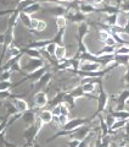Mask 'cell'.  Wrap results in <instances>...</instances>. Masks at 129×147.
<instances>
[{
    "mask_svg": "<svg viewBox=\"0 0 129 147\" xmlns=\"http://www.w3.org/2000/svg\"><path fill=\"white\" fill-rule=\"evenodd\" d=\"M101 66L100 63H94V61H85L84 63H80V69L84 72H95L98 71Z\"/></svg>",
    "mask_w": 129,
    "mask_h": 147,
    "instance_id": "obj_1",
    "label": "cell"
},
{
    "mask_svg": "<svg viewBox=\"0 0 129 147\" xmlns=\"http://www.w3.org/2000/svg\"><path fill=\"white\" fill-rule=\"evenodd\" d=\"M83 124H84L83 119H73V120H68V123L63 127L66 131H72V130H76V129L80 127V125H83Z\"/></svg>",
    "mask_w": 129,
    "mask_h": 147,
    "instance_id": "obj_2",
    "label": "cell"
},
{
    "mask_svg": "<svg viewBox=\"0 0 129 147\" xmlns=\"http://www.w3.org/2000/svg\"><path fill=\"white\" fill-rule=\"evenodd\" d=\"M35 104L37 107H44L48 104V97L44 92H38L35 94Z\"/></svg>",
    "mask_w": 129,
    "mask_h": 147,
    "instance_id": "obj_3",
    "label": "cell"
},
{
    "mask_svg": "<svg viewBox=\"0 0 129 147\" xmlns=\"http://www.w3.org/2000/svg\"><path fill=\"white\" fill-rule=\"evenodd\" d=\"M39 118L43 120L44 124H49V123H51L53 121V112L51 110H43L40 114H39Z\"/></svg>",
    "mask_w": 129,
    "mask_h": 147,
    "instance_id": "obj_4",
    "label": "cell"
},
{
    "mask_svg": "<svg viewBox=\"0 0 129 147\" xmlns=\"http://www.w3.org/2000/svg\"><path fill=\"white\" fill-rule=\"evenodd\" d=\"M13 104L16 105L17 112H20V113H25V112L28 110V104H27V102L23 99H16Z\"/></svg>",
    "mask_w": 129,
    "mask_h": 147,
    "instance_id": "obj_5",
    "label": "cell"
},
{
    "mask_svg": "<svg viewBox=\"0 0 129 147\" xmlns=\"http://www.w3.org/2000/svg\"><path fill=\"white\" fill-rule=\"evenodd\" d=\"M66 57V48L63 47V45H59L56 47V50H55V58L57 59V60H62Z\"/></svg>",
    "mask_w": 129,
    "mask_h": 147,
    "instance_id": "obj_6",
    "label": "cell"
},
{
    "mask_svg": "<svg viewBox=\"0 0 129 147\" xmlns=\"http://www.w3.org/2000/svg\"><path fill=\"white\" fill-rule=\"evenodd\" d=\"M18 17H20V20L22 21V24H23L26 27H28V28H31V22H32V18H31V15H28V13L26 12H20V15H18Z\"/></svg>",
    "mask_w": 129,
    "mask_h": 147,
    "instance_id": "obj_7",
    "label": "cell"
},
{
    "mask_svg": "<svg viewBox=\"0 0 129 147\" xmlns=\"http://www.w3.org/2000/svg\"><path fill=\"white\" fill-rule=\"evenodd\" d=\"M106 104H107V96H106L104 92H101L100 96H99V110H104Z\"/></svg>",
    "mask_w": 129,
    "mask_h": 147,
    "instance_id": "obj_8",
    "label": "cell"
},
{
    "mask_svg": "<svg viewBox=\"0 0 129 147\" xmlns=\"http://www.w3.org/2000/svg\"><path fill=\"white\" fill-rule=\"evenodd\" d=\"M44 69L43 67H40V69H38L37 71H34V72H32L31 75H29V79H32L33 81H39L40 79H41V76L44 75Z\"/></svg>",
    "mask_w": 129,
    "mask_h": 147,
    "instance_id": "obj_9",
    "label": "cell"
},
{
    "mask_svg": "<svg viewBox=\"0 0 129 147\" xmlns=\"http://www.w3.org/2000/svg\"><path fill=\"white\" fill-rule=\"evenodd\" d=\"M39 9H40V5L38 3H34V4H32V5H29L28 7H26L25 10H23V12H26V13H28V15H32V13H34V12H37V11H39Z\"/></svg>",
    "mask_w": 129,
    "mask_h": 147,
    "instance_id": "obj_10",
    "label": "cell"
},
{
    "mask_svg": "<svg viewBox=\"0 0 129 147\" xmlns=\"http://www.w3.org/2000/svg\"><path fill=\"white\" fill-rule=\"evenodd\" d=\"M126 124H127L126 120H122V119H116V121H114L113 125L111 126V130H113V131L119 130V129H122V127L126 126Z\"/></svg>",
    "mask_w": 129,
    "mask_h": 147,
    "instance_id": "obj_11",
    "label": "cell"
},
{
    "mask_svg": "<svg viewBox=\"0 0 129 147\" xmlns=\"http://www.w3.org/2000/svg\"><path fill=\"white\" fill-rule=\"evenodd\" d=\"M82 88L84 91V93H91V92L95 91V84H93V82H86V84H83Z\"/></svg>",
    "mask_w": 129,
    "mask_h": 147,
    "instance_id": "obj_12",
    "label": "cell"
},
{
    "mask_svg": "<svg viewBox=\"0 0 129 147\" xmlns=\"http://www.w3.org/2000/svg\"><path fill=\"white\" fill-rule=\"evenodd\" d=\"M114 61H117L119 64H128L129 63V55L116 54V57H114Z\"/></svg>",
    "mask_w": 129,
    "mask_h": 147,
    "instance_id": "obj_13",
    "label": "cell"
},
{
    "mask_svg": "<svg viewBox=\"0 0 129 147\" xmlns=\"http://www.w3.org/2000/svg\"><path fill=\"white\" fill-rule=\"evenodd\" d=\"M56 47H57V44L55 42H50L49 44H47V47H45V52H47L49 55H55Z\"/></svg>",
    "mask_w": 129,
    "mask_h": 147,
    "instance_id": "obj_14",
    "label": "cell"
},
{
    "mask_svg": "<svg viewBox=\"0 0 129 147\" xmlns=\"http://www.w3.org/2000/svg\"><path fill=\"white\" fill-rule=\"evenodd\" d=\"M113 117L116 119H122V120H127L129 118V113L128 112H124V110H117L116 113L113 114Z\"/></svg>",
    "mask_w": 129,
    "mask_h": 147,
    "instance_id": "obj_15",
    "label": "cell"
},
{
    "mask_svg": "<svg viewBox=\"0 0 129 147\" xmlns=\"http://www.w3.org/2000/svg\"><path fill=\"white\" fill-rule=\"evenodd\" d=\"M56 26L60 30L64 28V27H66V18H64L63 16H57L56 17Z\"/></svg>",
    "mask_w": 129,
    "mask_h": 147,
    "instance_id": "obj_16",
    "label": "cell"
},
{
    "mask_svg": "<svg viewBox=\"0 0 129 147\" xmlns=\"http://www.w3.org/2000/svg\"><path fill=\"white\" fill-rule=\"evenodd\" d=\"M116 53V50H114V47H110V45H105L102 48V50L100 52V55H105V54H113Z\"/></svg>",
    "mask_w": 129,
    "mask_h": 147,
    "instance_id": "obj_17",
    "label": "cell"
},
{
    "mask_svg": "<svg viewBox=\"0 0 129 147\" xmlns=\"http://www.w3.org/2000/svg\"><path fill=\"white\" fill-rule=\"evenodd\" d=\"M23 119H25L26 123H32L35 118H34V114L33 113L29 112V110H27V112H25V114H23Z\"/></svg>",
    "mask_w": 129,
    "mask_h": 147,
    "instance_id": "obj_18",
    "label": "cell"
},
{
    "mask_svg": "<svg viewBox=\"0 0 129 147\" xmlns=\"http://www.w3.org/2000/svg\"><path fill=\"white\" fill-rule=\"evenodd\" d=\"M116 54H122V55H129V47L127 45H122L116 50Z\"/></svg>",
    "mask_w": 129,
    "mask_h": 147,
    "instance_id": "obj_19",
    "label": "cell"
},
{
    "mask_svg": "<svg viewBox=\"0 0 129 147\" xmlns=\"http://www.w3.org/2000/svg\"><path fill=\"white\" fill-rule=\"evenodd\" d=\"M26 53L28 54L29 57L34 58V59L40 57V54H39V50H38V49H35V50H34V49H27V50H26Z\"/></svg>",
    "mask_w": 129,
    "mask_h": 147,
    "instance_id": "obj_20",
    "label": "cell"
},
{
    "mask_svg": "<svg viewBox=\"0 0 129 147\" xmlns=\"http://www.w3.org/2000/svg\"><path fill=\"white\" fill-rule=\"evenodd\" d=\"M116 43L117 42H116V39H114V37L112 34L105 40V45H110V47H116Z\"/></svg>",
    "mask_w": 129,
    "mask_h": 147,
    "instance_id": "obj_21",
    "label": "cell"
},
{
    "mask_svg": "<svg viewBox=\"0 0 129 147\" xmlns=\"http://www.w3.org/2000/svg\"><path fill=\"white\" fill-rule=\"evenodd\" d=\"M50 74H45V75H43L41 76V79L39 80V85L40 86H44V85H47L48 82H49V80H50Z\"/></svg>",
    "mask_w": 129,
    "mask_h": 147,
    "instance_id": "obj_22",
    "label": "cell"
},
{
    "mask_svg": "<svg viewBox=\"0 0 129 147\" xmlns=\"http://www.w3.org/2000/svg\"><path fill=\"white\" fill-rule=\"evenodd\" d=\"M80 10L84 13H89V12H93L95 9L93 5H83V6H80Z\"/></svg>",
    "mask_w": 129,
    "mask_h": 147,
    "instance_id": "obj_23",
    "label": "cell"
},
{
    "mask_svg": "<svg viewBox=\"0 0 129 147\" xmlns=\"http://www.w3.org/2000/svg\"><path fill=\"white\" fill-rule=\"evenodd\" d=\"M45 28H47V22L43 21V20H39L38 26H37V30H35V31H38V32H43V31H45Z\"/></svg>",
    "mask_w": 129,
    "mask_h": 147,
    "instance_id": "obj_24",
    "label": "cell"
},
{
    "mask_svg": "<svg viewBox=\"0 0 129 147\" xmlns=\"http://www.w3.org/2000/svg\"><path fill=\"white\" fill-rule=\"evenodd\" d=\"M110 36H111V33H110L108 31H100V33H99L100 39H101V40H104V42H105V40L108 38Z\"/></svg>",
    "mask_w": 129,
    "mask_h": 147,
    "instance_id": "obj_25",
    "label": "cell"
},
{
    "mask_svg": "<svg viewBox=\"0 0 129 147\" xmlns=\"http://www.w3.org/2000/svg\"><path fill=\"white\" fill-rule=\"evenodd\" d=\"M11 84L9 81H1L0 82V91H7L9 88H10Z\"/></svg>",
    "mask_w": 129,
    "mask_h": 147,
    "instance_id": "obj_26",
    "label": "cell"
},
{
    "mask_svg": "<svg viewBox=\"0 0 129 147\" xmlns=\"http://www.w3.org/2000/svg\"><path fill=\"white\" fill-rule=\"evenodd\" d=\"M83 93H84V91H83V88H82V87H78V88H76L74 91L72 92L71 94H72L74 98H76V97H80V96H82Z\"/></svg>",
    "mask_w": 129,
    "mask_h": 147,
    "instance_id": "obj_27",
    "label": "cell"
},
{
    "mask_svg": "<svg viewBox=\"0 0 129 147\" xmlns=\"http://www.w3.org/2000/svg\"><path fill=\"white\" fill-rule=\"evenodd\" d=\"M59 120H60V125H62V126H64L66 124L68 123V117L67 115H59Z\"/></svg>",
    "mask_w": 129,
    "mask_h": 147,
    "instance_id": "obj_28",
    "label": "cell"
},
{
    "mask_svg": "<svg viewBox=\"0 0 129 147\" xmlns=\"http://www.w3.org/2000/svg\"><path fill=\"white\" fill-rule=\"evenodd\" d=\"M86 30H88V26H86L85 24H82L79 26V34H80V37H83V34L86 33Z\"/></svg>",
    "mask_w": 129,
    "mask_h": 147,
    "instance_id": "obj_29",
    "label": "cell"
},
{
    "mask_svg": "<svg viewBox=\"0 0 129 147\" xmlns=\"http://www.w3.org/2000/svg\"><path fill=\"white\" fill-rule=\"evenodd\" d=\"M53 115H61V109H60V104H57V105H55V107L53 108Z\"/></svg>",
    "mask_w": 129,
    "mask_h": 147,
    "instance_id": "obj_30",
    "label": "cell"
},
{
    "mask_svg": "<svg viewBox=\"0 0 129 147\" xmlns=\"http://www.w3.org/2000/svg\"><path fill=\"white\" fill-rule=\"evenodd\" d=\"M9 53H10V55L12 58H15L16 55L20 54V50H18L17 48H10V50H9Z\"/></svg>",
    "mask_w": 129,
    "mask_h": 147,
    "instance_id": "obj_31",
    "label": "cell"
},
{
    "mask_svg": "<svg viewBox=\"0 0 129 147\" xmlns=\"http://www.w3.org/2000/svg\"><path fill=\"white\" fill-rule=\"evenodd\" d=\"M10 71L9 70H6V71H4V74H3V76H1V81H9V79H10Z\"/></svg>",
    "mask_w": 129,
    "mask_h": 147,
    "instance_id": "obj_32",
    "label": "cell"
},
{
    "mask_svg": "<svg viewBox=\"0 0 129 147\" xmlns=\"http://www.w3.org/2000/svg\"><path fill=\"white\" fill-rule=\"evenodd\" d=\"M38 22H39V20H37V18H32V22H31V30H37Z\"/></svg>",
    "mask_w": 129,
    "mask_h": 147,
    "instance_id": "obj_33",
    "label": "cell"
},
{
    "mask_svg": "<svg viewBox=\"0 0 129 147\" xmlns=\"http://www.w3.org/2000/svg\"><path fill=\"white\" fill-rule=\"evenodd\" d=\"M79 142H80V140H77V139L72 140V141L70 142V147H78V145H79Z\"/></svg>",
    "mask_w": 129,
    "mask_h": 147,
    "instance_id": "obj_34",
    "label": "cell"
},
{
    "mask_svg": "<svg viewBox=\"0 0 129 147\" xmlns=\"http://www.w3.org/2000/svg\"><path fill=\"white\" fill-rule=\"evenodd\" d=\"M9 97V91H0V99Z\"/></svg>",
    "mask_w": 129,
    "mask_h": 147,
    "instance_id": "obj_35",
    "label": "cell"
},
{
    "mask_svg": "<svg viewBox=\"0 0 129 147\" xmlns=\"http://www.w3.org/2000/svg\"><path fill=\"white\" fill-rule=\"evenodd\" d=\"M78 147H88V145H86V141L82 140V141L79 142V145H78Z\"/></svg>",
    "mask_w": 129,
    "mask_h": 147,
    "instance_id": "obj_36",
    "label": "cell"
},
{
    "mask_svg": "<svg viewBox=\"0 0 129 147\" xmlns=\"http://www.w3.org/2000/svg\"><path fill=\"white\" fill-rule=\"evenodd\" d=\"M126 81H127V84H129V67H128L127 74H126Z\"/></svg>",
    "mask_w": 129,
    "mask_h": 147,
    "instance_id": "obj_37",
    "label": "cell"
},
{
    "mask_svg": "<svg viewBox=\"0 0 129 147\" xmlns=\"http://www.w3.org/2000/svg\"><path fill=\"white\" fill-rule=\"evenodd\" d=\"M5 126H6V123H5V121H4L3 124H0V132H1V131H3V129H4V127H5Z\"/></svg>",
    "mask_w": 129,
    "mask_h": 147,
    "instance_id": "obj_38",
    "label": "cell"
},
{
    "mask_svg": "<svg viewBox=\"0 0 129 147\" xmlns=\"http://www.w3.org/2000/svg\"><path fill=\"white\" fill-rule=\"evenodd\" d=\"M93 1H94L95 4H101V3L104 1V0H93Z\"/></svg>",
    "mask_w": 129,
    "mask_h": 147,
    "instance_id": "obj_39",
    "label": "cell"
},
{
    "mask_svg": "<svg viewBox=\"0 0 129 147\" xmlns=\"http://www.w3.org/2000/svg\"><path fill=\"white\" fill-rule=\"evenodd\" d=\"M67 1H68V3H74L76 0H67Z\"/></svg>",
    "mask_w": 129,
    "mask_h": 147,
    "instance_id": "obj_40",
    "label": "cell"
},
{
    "mask_svg": "<svg viewBox=\"0 0 129 147\" xmlns=\"http://www.w3.org/2000/svg\"><path fill=\"white\" fill-rule=\"evenodd\" d=\"M59 1H67V0H59Z\"/></svg>",
    "mask_w": 129,
    "mask_h": 147,
    "instance_id": "obj_41",
    "label": "cell"
},
{
    "mask_svg": "<svg viewBox=\"0 0 129 147\" xmlns=\"http://www.w3.org/2000/svg\"><path fill=\"white\" fill-rule=\"evenodd\" d=\"M80 1H84V0H80Z\"/></svg>",
    "mask_w": 129,
    "mask_h": 147,
    "instance_id": "obj_42",
    "label": "cell"
}]
</instances>
